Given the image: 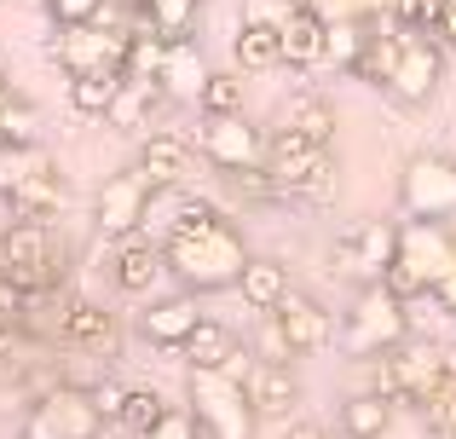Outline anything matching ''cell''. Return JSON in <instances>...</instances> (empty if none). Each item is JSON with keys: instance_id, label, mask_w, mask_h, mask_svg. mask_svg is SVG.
<instances>
[{"instance_id": "6da1fadb", "label": "cell", "mask_w": 456, "mask_h": 439, "mask_svg": "<svg viewBox=\"0 0 456 439\" xmlns=\"http://www.w3.org/2000/svg\"><path fill=\"white\" fill-rule=\"evenodd\" d=\"M248 260V243L232 220L214 208L202 220H185V225H167L162 237V272L191 295H214V289H232L237 272Z\"/></svg>"}, {"instance_id": "7a4b0ae2", "label": "cell", "mask_w": 456, "mask_h": 439, "mask_svg": "<svg viewBox=\"0 0 456 439\" xmlns=\"http://www.w3.org/2000/svg\"><path fill=\"white\" fill-rule=\"evenodd\" d=\"M456 387V359L428 336H404L393 353L370 359V394H381L387 405H411V411H434Z\"/></svg>"}, {"instance_id": "3957f363", "label": "cell", "mask_w": 456, "mask_h": 439, "mask_svg": "<svg viewBox=\"0 0 456 439\" xmlns=\"http://www.w3.org/2000/svg\"><path fill=\"white\" fill-rule=\"evenodd\" d=\"M451 266H456V225L404 220V225H393V260H387V278L381 283L399 301H416V295H434Z\"/></svg>"}, {"instance_id": "277c9868", "label": "cell", "mask_w": 456, "mask_h": 439, "mask_svg": "<svg viewBox=\"0 0 456 439\" xmlns=\"http://www.w3.org/2000/svg\"><path fill=\"white\" fill-rule=\"evenodd\" d=\"M404 336H411V301H399L387 283H358L353 313H346L341 329H335V341H341L346 359L370 364V359H381V353H393Z\"/></svg>"}, {"instance_id": "5b68a950", "label": "cell", "mask_w": 456, "mask_h": 439, "mask_svg": "<svg viewBox=\"0 0 456 439\" xmlns=\"http://www.w3.org/2000/svg\"><path fill=\"white\" fill-rule=\"evenodd\" d=\"M185 405H191V417H197L202 439H255L260 434V417H255V405H248V387L232 382L225 370H191Z\"/></svg>"}, {"instance_id": "8992f818", "label": "cell", "mask_w": 456, "mask_h": 439, "mask_svg": "<svg viewBox=\"0 0 456 439\" xmlns=\"http://www.w3.org/2000/svg\"><path fill=\"white\" fill-rule=\"evenodd\" d=\"M0 278L12 289H58L64 278V248L46 220H12L0 232Z\"/></svg>"}, {"instance_id": "52a82bcc", "label": "cell", "mask_w": 456, "mask_h": 439, "mask_svg": "<svg viewBox=\"0 0 456 439\" xmlns=\"http://www.w3.org/2000/svg\"><path fill=\"white\" fill-rule=\"evenodd\" d=\"M399 208L404 220H445L456 225V157L422 150L399 174Z\"/></svg>"}, {"instance_id": "ba28073f", "label": "cell", "mask_w": 456, "mask_h": 439, "mask_svg": "<svg viewBox=\"0 0 456 439\" xmlns=\"http://www.w3.org/2000/svg\"><path fill=\"white\" fill-rule=\"evenodd\" d=\"M151 203H156V185L145 180V168H116L110 180L99 185V197H93V225H99L104 237H127V232H145L151 220Z\"/></svg>"}, {"instance_id": "9c48e42d", "label": "cell", "mask_w": 456, "mask_h": 439, "mask_svg": "<svg viewBox=\"0 0 456 439\" xmlns=\"http://www.w3.org/2000/svg\"><path fill=\"white\" fill-rule=\"evenodd\" d=\"M393 29H399V23H393ZM439 81H445V46L422 29H399V58H393V69H387V93L404 99V104H428L439 93Z\"/></svg>"}, {"instance_id": "30bf717a", "label": "cell", "mask_w": 456, "mask_h": 439, "mask_svg": "<svg viewBox=\"0 0 456 439\" xmlns=\"http://www.w3.org/2000/svg\"><path fill=\"white\" fill-rule=\"evenodd\" d=\"M110 422L93 411L87 387H53L35 399V411L23 417V439H99Z\"/></svg>"}, {"instance_id": "8fae6325", "label": "cell", "mask_w": 456, "mask_h": 439, "mask_svg": "<svg viewBox=\"0 0 456 439\" xmlns=\"http://www.w3.org/2000/svg\"><path fill=\"white\" fill-rule=\"evenodd\" d=\"M393 260V220H358L330 243V272L346 283H381Z\"/></svg>"}, {"instance_id": "7c38bea8", "label": "cell", "mask_w": 456, "mask_h": 439, "mask_svg": "<svg viewBox=\"0 0 456 439\" xmlns=\"http://www.w3.org/2000/svg\"><path fill=\"white\" fill-rule=\"evenodd\" d=\"M197 150L220 174H232V168H266V134H260L243 110H237V116H202Z\"/></svg>"}, {"instance_id": "4fadbf2b", "label": "cell", "mask_w": 456, "mask_h": 439, "mask_svg": "<svg viewBox=\"0 0 456 439\" xmlns=\"http://www.w3.org/2000/svg\"><path fill=\"white\" fill-rule=\"evenodd\" d=\"M272 324H278L283 347H289L295 359H306V353H318V347H330V341H335L330 306H323L318 295H306V289H289V295H283V301L272 306Z\"/></svg>"}, {"instance_id": "5bb4252c", "label": "cell", "mask_w": 456, "mask_h": 439, "mask_svg": "<svg viewBox=\"0 0 456 439\" xmlns=\"http://www.w3.org/2000/svg\"><path fill=\"white\" fill-rule=\"evenodd\" d=\"M127 58V35L99 29V23H69V29L53 35V64L64 76H81V69H104Z\"/></svg>"}, {"instance_id": "9a60e30c", "label": "cell", "mask_w": 456, "mask_h": 439, "mask_svg": "<svg viewBox=\"0 0 456 439\" xmlns=\"http://www.w3.org/2000/svg\"><path fill=\"white\" fill-rule=\"evenodd\" d=\"M330 168H335L330 145H306V139L283 134V127H272V134H266V174L278 180L283 197H289L301 180H318V174H330Z\"/></svg>"}, {"instance_id": "2e32d148", "label": "cell", "mask_w": 456, "mask_h": 439, "mask_svg": "<svg viewBox=\"0 0 456 439\" xmlns=\"http://www.w3.org/2000/svg\"><path fill=\"white\" fill-rule=\"evenodd\" d=\"M208 69L214 64L202 58V46L185 35V41H167L162 46V58H156V87H162V99H174V104H197Z\"/></svg>"}, {"instance_id": "e0dca14e", "label": "cell", "mask_w": 456, "mask_h": 439, "mask_svg": "<svg viewBox=\"0 0 456 439\" xmlns=\"http://www.w3.org/2000/svg\"><path fill=\"white\" fill-rule=\"evenodd\" d=\"M248 405H255L260 422H278V417H295V405H301V376H295V364H266L255 359V370H248Z\"/></svg>"}, {"instance_id": "ac0fdd59", "label": "cell", "mask_w": 456, "mask_h": 439, "mask_svg": "<svg viewBox=\"0 0 456 439\" xmlns=\"http://www.w3.org/2000/svg\"><path fill=\"white\" fill-rule=\"evenodd\" d=\"M318 58H323V12H312L301 0V6L278 23V64L295 69V76H306V69H318Z\"/></svg>"}, {"instance_id": "d6986e66", "label": "cell", "mask_w": 456, "mask_h": 439, "mask_svg": "<svg viewBox=\"0 0 456 439\" xmlns=\"http://www.w3.org/2000/svg\"><path fill=\"white\" fill-rule=\"evenodd\" d=\"M197 318H202L197 295L179 289V295H167V301H151L145 313H139V336H145L151 347H174V353H179V341L197 329Z\"/></svg>"}, {"instance_id": "ffe728a7", "label": "cell", "mask_w": 456, "mask_h": 439, "mask_svg": "<svg viewBox=\"0 0 456 439\" xmlns=\"http://www.w3.org/2000/svg\"><path fill=\"white\" fill-rule=\"evenodd\" d=\"M110 278H116V289L122 295H145L156 278H162V243H151L145 232H127V237H116V260H110Z\"/></svg>"}, {"instance_id": "44dd1931", "label": "cell", "mask_w": 456, "mask_h": 439, "mask_svg": "<svg viewBox=\"0 0 456 439\" xmlns=\"http://www.w3.org/2000/svg\"><path fill=\"white\" fill-rule=\"evenodd\" d=\"M272 127H283V134H295V139H306V145H330L335 139V104L323 99V93H289L283 99V110H278V122Z\"/></svg>"}, {"instance_id": "7402d4cb", "label": "cell", "mask_w": 456, "mask_h": 439, "mask_svg": "<svg viewBox=\"0 0 456 439\" xmlns=\"http://www.w3.org/2000/svg\"><path fill=\"white\" fill-rule=\"evenodd\" d=\"M6 203H12V220H46L53 225L58 215H64V203H69V185H64V174H58V162L41 168V174H29Z\"/></svg>"}, {"instance_id": "603a6c76", "label": "cell", "mask_w": 456, "mask_h": 439, "mask_svg": "<svg viewBox=\"0 0 456 439\" xmlns=\"http://www.w3.org/2000/svg\"><path fill=\"white\" fill-rule=\"evenodd\" d=\"M139 168H145V180L156 191H179L191 174V145L179 134H145V145H139Z\"/></svg>"}, {"instance_id": "cb8c5ba5", "label": "cell", "mask_w": 456, "mask_h": 439, "mask_svg": "<svg viewBox=\"0 0 456 439\" xmlns=\"http://www.w3.org/2000/svg\"><path fill=\"white\" fill-rule=\"evenodd\" d=\"M116 336V318L104 313L99 301H64L53 318V341L58 347H99V341Z\"/></svg>"}, {"instance_id": "d4e9b609", "label": "cell", "mask_w": 456, "mask_h": 439, "mask_svg": "<svg viewBox=\"0 0 456 439\" xmlns=\"http://www.w3.org/2000/svg\"><path fill=\"white\" fill-rule=\"evenodd\" d=\"M232 289L243 295V301L255 306V313H272V306H278L283 295L295 289V283H289V266H283V260L248 255V260H243V272H237V283H232Z\"/></svg>"}, {"instance_id": "484cf974", "label": "cell", "mask_w": 456, "mask_h": 439, "mask_svg": "<svg viewBox=\"0 0 456 439\" xmlns=\"http://www.w3.org/2000/svg\"><path fill=\"white\" fill-rule=\"evenodd\" d=\"M134 6V29H151L162 41H185L202 18V0H127Z\"/></svg>"}, {"instance_id": "4316f807", "label": "cell", "mask_w": 456, "mask_h": 439, "mask_svg": "<svg viewBox=\"0 0 456 439\" xmlns=\"http://www.w3.org/2000/svg\"><path fill=\"white\" fill-rule=\"evenodd\" d=\"M364 41H370V23H364V18H323V58H318V69L353 76Z\"/></svg>"}, {"instance_id": "83f0119b", "label": "cell", "mask_w": 456, "mask_h": 439, "mask_svg": "<svg viewBox=\"0 0 456 439\" xmlns=\"http://www.w3.org/2000/svg\"><path fill=\"white\" fill-rule=\"evenodd\" d=\"M156 104H167L162 87H156V76H127V69H122V87H116V104H110V116H104V122H116V127H145L151 116H156Z\"/></svg>"}, {"instance_id": "f1b7e54d", "label": "cell", "mask_w": 456, "mask_h": 439, "mask_svg": "<svg viewBox=\"0 0 456 439\" xmlns=\"http://www.w3.org/2000/svg\"><path fill=\"white\" fill-rule=\"evenodd\" d=\"M232 347H237V336H232L225 324L197 318V329L179 341V359H185V370H220V364L232 359Z\"/></svg>"}, {"instance_id": "f546056e", "label": "cell", "mask_w": 456, "mask_h": 439, "mask_svg": "<svg viewBox=\"0 0 456 439\" xmlns=\"http://www.w3.org/2000/svg\"><path fill=\"white\" fill-rule=\"evenodd\" d=\"M116 87H122V64H104V69H81V76H69V110L81 116H110L116 104Z\"/></svg>"}, {"instance_id": "4dcf8cb0", "label": "cell", "mask_w": 456, "mask_h": 439, "mask_svg": "<svg viewBox=\"0 0 456 439\" xmlns=\"http://www.w3.org/2000/svg\"><path fill=\"white\" fill-rule=\"evenodd\" d=\"M387 422H393V405L381 394H353V399H341L335 428H341V439H381Z\"/></svg>"}, {"instance_id": "1f68e13d", "label": "cell", "mask_w": 456, "mask_h": 439, "mask_svg": "<svg viewBox=\"0 0 456 439\" xmlns=\"http://www.w3.org/2000/svg\"><path fill=\"white\" fill-rule=\"evenodd\" d=\"M41 168H53V157H46L35 139H6V145H0V197H12L29 174H41Z\"/></svg>"}, {"instance_id": "d6a6232c", "label": "cell", "mask_w": 456, "mask_h": 439, "mask_svg": "<svg viewBox=\"0 0 456 439\" xmlns=\"http://www.w3.org/2000/svg\"><path fill=\"white\" fill-rule=\"evenodd\" d=\"M232 53H237V69L260 76V69L278 64V29H255V23H243V29L232 35Z\"/></svg>"}, {"instance_id": "836d02e7", "label": "cell", "mask_w": 456, "mask_h": 439, "mask_svg": "<svg viewBox=\"0 0 456 439\" xmlns=\"http://www.w3.org/2000/svg\"><path fill=\"white\" fill-rule=\"evenodd\" d=\"M197 110L202 116H237L243 110V81H237L232 69H208V81H202V93H197Z\"/></svg>"}, {"instance_id": "e575fe53", "label": "cell", "mask_w": 456, "mask_h": 439, "mask_svg": "<svg viewBox=\"0 0 456 439\" xmlns=\"http://www.w3.org/2000/svg\"><path fill=\"white\" fill-rule=\"evenodd\" d=\"M0 134L6 139H35V99L18 87L0 93Z\"/></svg>"}, {"instance_id": "d590c367", "label": "cell", "mask_w": 456, "mask_h": 439, "mask_svg": "<svg viewBox=\"0 0 456 439\" xmlns=\"http://www.w3.org/2000/svg\"><path fill=\"white\" fill-rule=\"evenodd\" d=\"M156 417H162V394H151V387H127V399H122V417H116V422H122V428L139 439V434H145Z\"/></svg>"}, {"instance_id": "8d00e7d4", "label": "cell", "mask_w": 456, "mask_h": 439, "mask_svg": "<svg viewBox=\"0 0 456 439\" xmlns=\"http://www.w3.org/2000/svg\"><path fill=\"white\" fill-rule=\"evenodd\" d=\"M139 439H202V428H197V417H191V405H162V417Z\"/></svg>"}, {"instance_id": "74e56055", "label": "cell", "mask_w": 456, "mask_h": 439, "mask_svg": "<svg viewBox=\"0 0 456 439\" xmlns=\"http://www.w3.org/2000/svg\"><path fill=\"white\" fill-rule=\"evenodd\" d=\"M41 6L53 18V29H69V23H93L104 0H41Z\"/></svg>"}, {"instance_id": "f35d334b", "label": "cell", "mask_w": 456, "mask_h": 439, "mask_svg": "<svg viewBox=\"0 0 456 439\" xmlns=\"http://www.w3.org/2000/svg\"><path fill=\"white\" fill-rule=\"evenodd\" d=\"M295 6H301V0H243V23H255V29H278Z\"/></svg>"}, {"instance_id": "ab89813d", "label": "cell", "mask_w": 456, "mask_h": 439, "mask_svg": "<svg viewBox=\"0 0 456 439\" xmlns=\"http://www.w3.org/2000/svg\"><path fill=\"white\" fill-rule=\"evenodd\" d=\"M87 399H93V411H99L104 422H116V417H122V399H127V382L104 376V382H93V387H87Z\"/></svg>"}, {"instance_id": "60d3db41", "label": "cell", "mask_w": 456, "mask_h": 439, "mask_svg": "<svg viewBox=\"0 0 456 439\" xmlns=\"http://www.w3.org/2000/svg\"><path fill=\"white\" fill-rule=\"evenodd\" d=\"M428 422H434V439H456V387L428 411Z\"/></svg>"}, {"instance_id": "b9f144b4", "label": "cell", "mask_w": 456, "mask_h": 439, "mask_svg": "<svg viewBox=\"0 0 456 439\" xmlns=\"http://www.w3.org/2000/svg\"><path fill=\"white\" fill-rule=\"evenodd\" d=\"M428 35H434L445 53H456V0H445V6H439V18H434V29H428Z\"/></svg>"}, {"instance_id": "7bdbcfd3", "label": "cell", "mask_w": 456, "mask_h": 439, "mask_svg": "<svg viewBox=\"0 0 456 439\" xmlns=\"http://www.w3.org/2000/svg\"><path fill=\"white\" fill-rule=\"evenodd\" d=\"M434 301H439V313H445V318H451V324H456V266L445 272V278H439V289H434Z\"/></svg>"}, {"instance_id": "ee69618b", "label": "cell", "mask_w": 456, "mask_h": 439, "mask_svg": "<svg viewBox=\"0 0 456 439\" xmlns=\"http://www.w3.org/2000/svg\"><path fill=\"white\" fill-rule=\"evenodd\" d=\"M283 439H335V434L323 428V422H295V428L283 434Z\"/></svg>"}, {"instance_id": "f6af8a7d", "label": "cell", "mask_w": 456, "mask_h": 439, "mask_svg": "<svg viewBox=\"0 0 456 439\" xmlns=\"http://www.w3.org/2000/svg\"><path fill=\"white\" fill-rule=\"evenodd\" d=\"M6 87H12V81H6V69H0V93H6Z\"/></svg>"}]
</instances>
